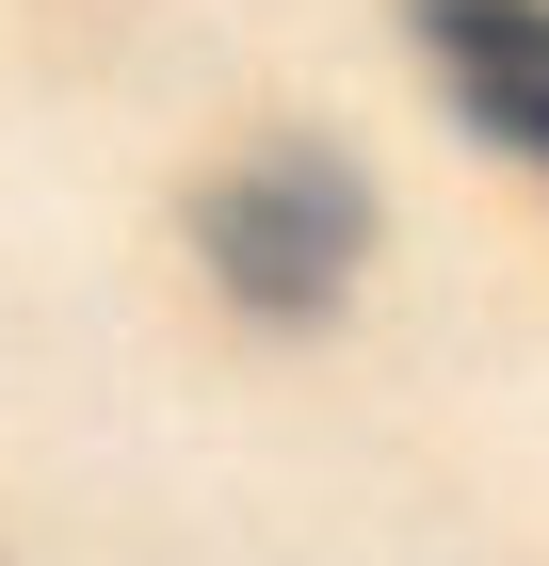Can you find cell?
I'll use <instances>...</instances> for the list:
<instances>
[{"instance_id":"cell-1","label":"cell","mask_w":549,"mask_h":566,"mask_svg":"<svg viewBox=\"0 0 549 566\" xmlns=\"http://www.w3.org/2000/svg\"><path fill=\"white\" fill-rule=\"evenodd\" d=\"M194 260L243 324H324L372 260V178L339 163V146H258L194 195Z\"/></svg>"},{"instance_id":"cell-2","label":"cell","mask_w":549,"mask_h":566,"mask_svg":"<svg viewBox=\"0 0 549 566\" xmlns=\"http://www.w3.org/2000/svg\"><path fill=\"white\" fill-rule=\"evenodd\" d=\"M404 33L468 130L549 178V0H404Z\"/></svg>"}]
</instances>
